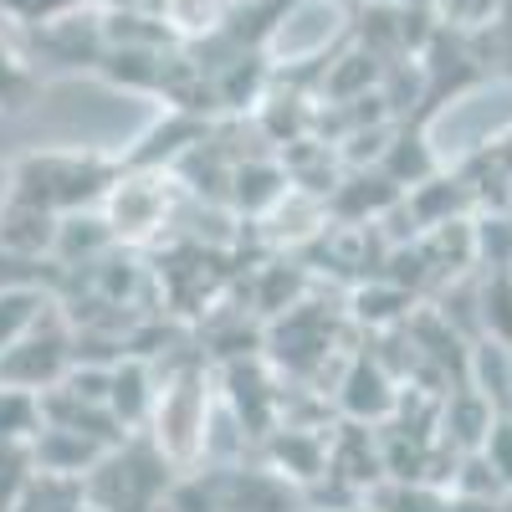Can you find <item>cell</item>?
<instances>
[{
    "mask_svg": "<svg viewBox=\"0 0 512 512\" xmlns=\"http://www.w3.org/2000/svg\"><path fill=\"white\" fill-rule=\"evenodd\" d=\"M180 466L169 461L149 436H123L118 446H108L93 472L82 477V497L98 502L103 512H159L169 482H175Z\"/></svg>",
    "mask_w": 512,
    "mask_h": 512,
    "instance_id": "obj_1",
    "label": "cell"
},
{
    "mask_svg": "<svg viewBox=\"0 0 512 512\" xmlns=\"http://www.w3.org/2000/svg\"><path fill=\"white\" fill-rule=\"evenodd\" d=\"M113 180H118V164H108L98 154H57L52 149V154H26L11 169V195L67 216V210L98 205Z\"/></svg>",
    "mask_w": 512,
    "mask_h": 512,
    "instance_id": "obj_2",
    "label": "cell"
},
{
    "mask_svg": "<svg viewBox=\"0 0 512 512\" xmlns=\"http://www.w3.org/2000/svg\"><path fill=\"white\" fill-rule=\"evenodd\" d=\"M210 384L200 369H185L175 379H164V390L154 395V415H149V441L180 466V472H190V466L205 456V436H210Z\"/></svg>",
    "mask_w": 512,
    "mask_h": 512,
    "instance_id": "obj_3",
    "label": "cell"
},
{
    "mask_svg": "<svg viewBox=\"0 0 512 512\" xmlns=\"http://www.w3.org/2000/svg\"><path fill=\"white\" fill-rule=\"evenodd\" d=\"M169 200H175V180L164 169L123 164L118 180L108 185V195L98 200V210H103L113 241H149L169 221Z\"/></svg>",
    "mask_w": 512,
    "mask_h": 512,
    "instance_id": "obj_4",
    "label": "cell"
},
{
    "mask_svg": "<svg viewBox=\"0 0 512 512\" xmlns=\"http://www.w3.org/2000/svg\"><path fill=\"white\" fill-rule=\"evenodd\" d=\"M72 328L62 323V313L52 308L21 344H11L0 354V384H16V390H36L47 395L52 384H62V374L72 369Z\"/></svg>",
    "mask_w": 512,
    "mask_h": 512,
    "instance_id": "obj_5",
    "label": "cell"
},
{
    "mask_svg": "<svg viewBox=\"0 0 512 512\" xmlns=\"http://www.w3.org/2000/svg\"><path fill=\"white\" fill-rule=\"evenodd\" d=\"M216 512H297V487L272 466H205Z\"/></svg>",
    "mask_w": 512,
    "mask_h": 512,
    "instance_id": "obj_6",
    "label": "cell"
},
{
    "mask_svg": "<svg viewBox=\"0 0 512 512\" xmlns=\"http://www.w3.org/2000/svg\"><path fill=\"white\" fill-rule=\"evenodd\" d=\"M57 221H62L57 210L11 195L6 205H0V251H6V256H26V262H52Z\"/></svg>",
    "mask_w": 512,
    "mask_h": 512,
    "instance_id": "obj_7",
    "label": "cell"
},
{
    "mask_svg": "<svg viewBox=\"0 0 512 512\" xmlns=\"http://www.w3.org/2000/svg\"><path fill=\"white\" fill-rule=\"evenodd\" d=\"M118 241H113V231H108V221H103V210L98 205H88V210H67V216L57 221V246H52V262L62 267V272H72V267H93L98 256H108Z\"/></svg>",
    "mask_w": 512,
    "mask_h": 512,
    "instance_id": "obj_8",
    "label": "cell"
},
{
    "mask_svg": "<svg viewBox=\"0 0 512 512\" xmlns=\"http://www.w3.org/2000/svg\"><path fill=\"white\" fill-rule=\"evenodd\" d=\"M154 395L159 390H154V374H149L144 359H113V369H108V410H113V420L123 425L128 436L149 425Z\"/></svg>",
    "mask_w": 512,
    "mask_h": 512,
    "instance_id": "obj_9",
    "label": "cell"
},
{
    "mask_svg": "<svg viewBox=\"0 0 512 512\" xmlns=\"http://www.w3.org/2000/svg\"><path fill=\"white\" fill-rule=\"evenodd\" d=\"M267 466L282 472L292 487L328 477V441L318 431H297V425H282V431L267 441Z\"/></svg>",
    "mask_w": 512,
    "mask_h": 512,
    "instance_id": "obj_10",
    "label": "cell"
},
{
    "mask_svg": "<svg viewBox=\"0 0 512 512\" xmlns=\"http://www.w3.org/2000/svg\"><path fill=\"white\" fill-rule=\"evenodd\" d=\"M338 400H344V410L354 420H384L400 410V384L384 374L379 359H354V369L344 374V384H338Z\"/></svg>",
    "mask_w": 512,
    "mask_h": 512,
    "instance_id": "obj_11",
    "label": "cell"
},
{
    "mask_svg": "<svg viewBox=\"0 0 512 512\" xmlns=\"http://www.w3.org/2000/svg\"><path fill=\"white\" fill-rule=\"evenodd\" d=\"M108 446L88 441V436H77L67 431V425H41V436L31 441V461H36V472H57V477H88L93 472V461L103 456Z\"/></svg>",
    "mask_w": 512,
    "mask_h": 512,
    "instance_id": "obj_12",
    "label": "cell"
},
{
    "mask_svg": "<svg viewBox=\"0 0 512 512\" xmlns=\"http://www.w3.org/2000/svg\"><path fill=\"white\" fill-rule=\"evenodd\" d=\"M492 420H497V405L482 395V390H456L446 405H441V441L451 451H482L487 431H492Z\"/></svg>",
    "mask_w": 512,
    "mask_h": 512,
    "instance_id": "obj_13",
    "label": "cell"
},
{
    "mask_svg": "<svg viewBox=\"0 0 512 512\" xmlns=\"http://www.w3.org/2000/svg\"><path fill=\"white\" fill-rule=\"evenodd\" d=\"M57 308V292L52 287H31V282H0V354L47 318Z\"/></svg>",
    "mask_w": 512,
    "mask_h": 512,
    "instance_id": "obj_14",
    "label": "cell"
},
{
    "mask_svg": "<svg viewBox=\"0 0 512 512\" xmlns=\"http://www.w3.org/2000/svg\"><path fill=\"white\" fill-rule=\"evenodd\" d=\"M36 88H41L36 62L26 57V47L16 41V26H11V21H0V113H21V108H31Z\"/></svg>",
    "mask_w": 512,
    "mask_h": 512,
    "instance_id": "obj_15",
    "label": "cell"
},
{
    "mask_svg": "<svg viewBox=\"0 0 512 512\" xmlns=\"http://www.w3.org/2000/svg\"><path fill=\"white\" fill-rule=\"evenodd\" d=\"M287 190H292L287 164H241V169H231V200L241 210H251V216L272 210Z\"/></svg>",
    "mask_w": 512,
    "mask_h": 512,
    "instance_id": "obj_16",
    "label": "cell"
},
{
    "mask_svg": "<svg viewBox=\"0 0 512 512\" xmlns=\"http://www.w3.org/2000/svg\"><path fill=\"white\" fill-rule=\"evenodd\" d=\"M226 16H231V0H159V21L169 26V36H185V41L216 36Z\"/></svg>",
    "mask_w": 512,
    "mask_h": 512,
    "instance_id": "obj_17",
    "label": "cell"
},
{
    "mask_svg": "<svg viewBox=\"0 0 512 512\" xmlns=\"http://www.w3.org/2000/svg\"><path fill=\"white\" fill-rule=\"evenodd\" d=\"M47 410H41L36 390H16V384H0V441H36Z\"/></svg>",
    "mask_w": 512,
    "mask_h": 512,
    "instance_id": "obj_18",
    "label": "cell"
},
{
    "mask_svg": "<svg viewBox=\"0 0 512 512\" xmlns=\"http://www.w3.org/2000/svg\"><path fill=\"white\" fill-rule=\"evenodd\" d=\"M446 487H431V482H384L374 487V507L379 512H446Z\"/></svg>",
    "mask_w": 512,
    "mask_h": 512,
    "instance_id": "obj_19",
    "label": "cell"
},
{
    "mask_svg": "<svg viewBox=\"0 0 512 512\" xmlns=\"http://www.w3.org/2000/svg\"><path fill=\"white\" fill-rule=\"evenodd\" d=\"M93 0H0V21H11L16 31H36V26H52L72 11H88Z\"/></svg>",
    "mask_w": 512,
    "mask_h": 512,
    "instance_id": "obj_20",
    "label": "cell"
},
{
    "mask_svg": "<svg viewBox=\"0 0 512 512\" xmlns=\"http://www.w3.org/2000/svg\"><path fill=\"white\" fill-rule=\"evenodd\" d=\"M36 472V461H31V441H0V512H11L26 492Z\"/></svg>",
    "mask_w": 512,
    "mask_h": 512,
    "instance_id": "obj_21",
    "label": "cell"
},
{
    "mask_svg": "<svg viewBox=\"0 0 512 512\" xmlns=\"http://www.w3.org/2000/svg\"><path fill=\"white\" fill-rule=\"evenodd\" d=\"M159 512H216V487H210V472H190V477L175 472V482H169Z\"/></svg>",
    "mask_w": 512,
    "mask_h": 512,
    "instance_id": "obj_22",
    "label": "cell"
},
{
    "mask_svg": "<svg viewBox=\"0 0 512 512\" xmlns=\"http://www.w3.org/2000/svg\"><path fill=\"white\" fill-rule=\"evenodd\" d=\"M482 456L492 461V472L502 477V487H512V415H507V410H497L492 431H487V441H482Z\"/></svg>",
    "mask_w": 512,
    "mask_h": 512,
    "instance_id": "obj_23",
    "label": "cell"
},
{
    "mask_svg": "<svg viewBox=\"0 0 512 512\" xmlns=\"http://www.w3.org/2000/svg\"><path fill=\"white\" fill-rule=\"evenodd\" d=\"M502 497V492H497ZM497 497H472V492H451L446 497V512H502Z\"/></svg>",
    "mask_w": 512,
    "mask_h": 512,
    "instance_id": "obj_24",
    "label": "cell"
},
{
    "mask_svg": "<svg viewBox=\"0 0 512 512\" xmlns=\"http://www.w3.org/2000/svg\"><path fill=\"white\" fill-rule=\"evenodd\" d=\"M492 159H497V169H502V175L512 180V128H507V134L492 144Z\"/></svg>",
    "mask_w": 512,
    "mask_h": 512,
    "instance_id": "obj_25",
    "label": "cell"
},
{
    "mask_svg": "<svg viewBox=\"0 0 512 512\" xmlns=\"http://www.w3.org/2000/svg\"><path fill=\"white\" fill-rule=\"evenodd\" d=\"M98 11H149V0H93Z\"/></svg>",
    "mask_w": 512,
    "mask_h": 512,
    "instance_id": "obj_26",
    "label": "cell"
},
{
    "mask_svg": "<svg viewBox=\"0 0 512 512\" xmlns=\"http://www.w3.org/2000/svg\"><path fill=\"white\" fill-rule=\"evenodd\" d=\"M62 512H103V507H98V502H88V497H77V502H67Z\"/></svg>",
    "mask_w": 512,
    "mask_h": 512,
    "instance_id": "obj_27",
    "label": "cell"
},
{
    "mask_svg": "<svg viewBox=\"0 0 512 512\" xmlns=\"http://www.w3.org/2000/svg\"><path fill=\"white\" fill-rule=\"evenodd\" d=\"M11 200V169H0V205Z\"/></svg>",
    "mask_w": 512,
    "mask_h": 512,
    "instance_id": "obj_28",
    "label": "cell"
},
{
    "mask_svg": "<svg viewBox=\"0 0 512 512\" xmlns=\"http://www.w3.org/2000/svg\"><path fill=\"white\" fill-rule=\"evenodd\" d=\"M349 512H379V507H374V502H359V507H349Z\"/></svg>",
    "mask_w": 512,
    "mask_h": 512,
    "instance_id": "obj_29",
    "label": "cell"
}]
</instances>
